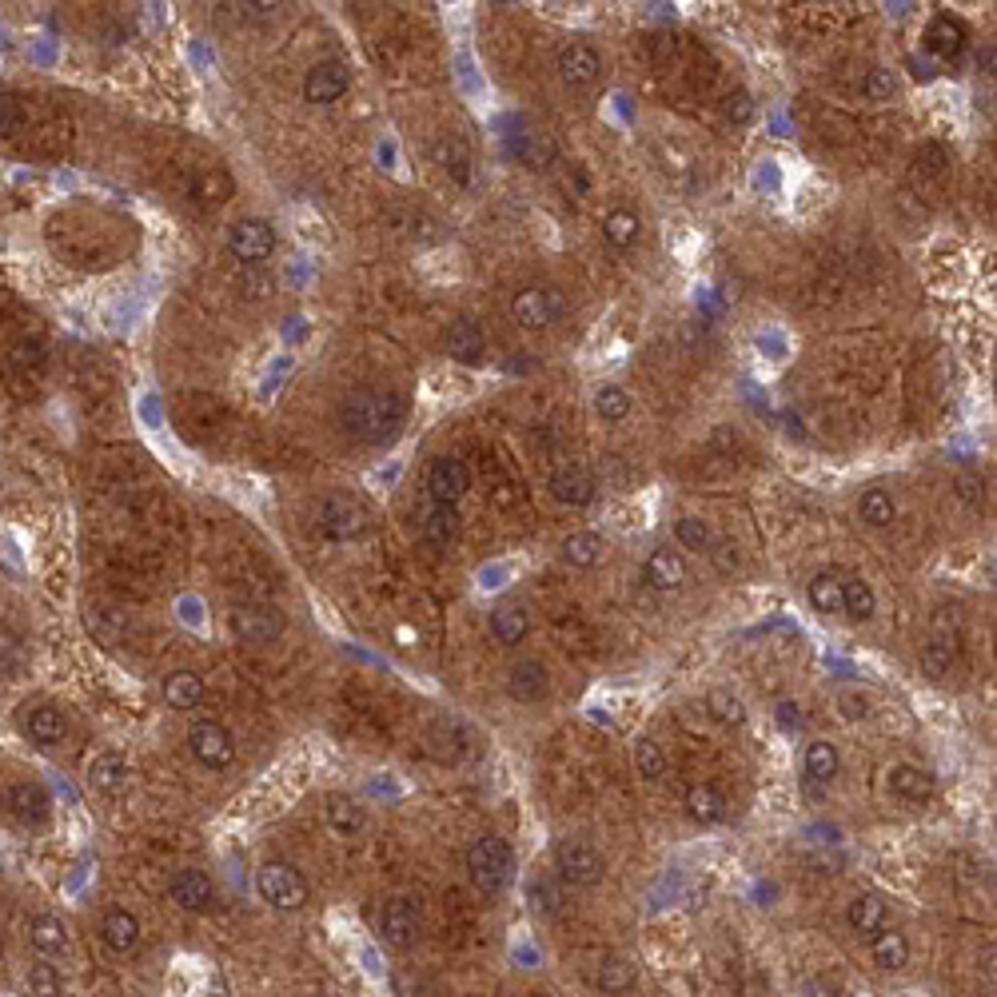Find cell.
<instances>
[{
    "instance_id": "cell-56",
    "label": "cell",
    "mask_w": 997,
    "mask_h": 997,
    "mask_svg": "<svg viewBox=\"0 0 997 997\" xmlns=\"http://www.w3.org/2000/svg\"><path fill=\"white\" fill-rule=\"evenodd\" d=\"M12 359H16V367H32V363L40 359V347H32V343H20V347L12 351Z\"/></svg>"
},
{
    "instance_id": "cell-42",
    "label": "cell",
    "mask_w": 997,
    "mask_h": 997,
    "mask_svg": "<svg viewBox=\"0 0 997 997\" xmlns=\"http://www.w3.org/2000/svg\"><path fill=\"white\" fill-rule=\"evenodd\" d=\"M706 706H710V714H714L722 726H742V722H746V706H742V698H734L730 690H710Z\"/></svg>"
},
{
    "instance_id": "cell-48",
    "label": "cell",
    "mask_w": 997,
    "mask_h": 997,
    "mask_svg": "<svg viewBox=\"0 0 997 997\" xmlns=\"http://www.w3.org/2000/svg\"><path fill=\"white\" fill-rule=\"evenodd\" d=\"M862 92H866L870 100H890V96L898 92V76H894L890 68H870V72H866Z\"/></svg>"
},
{
    "instance_id": "cell-25",
    "label": "cell",
    "mask_w": 997,
    "mask_h": 997,
    "mask_svg": "<svg viewBox=\"0 0 997 997\" xmlns=\"http://www.w3.org/2000/svg\"><path fill=\"white\" fill-rule=\"evenodd\" d=\"M128 762L120 758V754H96L92 762H88V786L92 790H100V794H116V790H124V782H128Z\"/></svg>"
},
{
    "instance_id": "cell-46",
    "label": "cell",
    "mask_w": 997,
    "mask_h": 997,
    "mask_svg": "<svg viewBox=\"0 0 997 997\" xmlns=\"http://www.w3.org/2000/svg\"><path fill=\"white\" fill-rule=\"evenodd\" d=\"M515 156H523L531 168H543V164L555 156V148H551V140H547V136L531 132V136H523V140L515 144Z\"/></svg>"
},
{
    "instance_id": "cell-32",
    "label": "cell",
    "mask_w": 997,
    "mask_h": 997,
    "mask_svg": "<svg viewBox=\"0 0 997 997\" xmlns=\"http://www.w3.org/2000/svg\"><path fill=\"white\" fill-rule=\"evenodd\" d=\"M28 938H32V946H36L40 954H48V958H56V954L68 950V930H64V922H56V918H48V914H40V918L28 922Z\"/></svg>"
},
{
    "instance_id": "cell-16",
    "label": "cell",
    "mask_w": 997,
    "mask_h": 997,
    "mask_svg": "<svg viewBox=\"0 0 997 997\" xmlns=\"http://www.w3.org/2000/svg\"><path fill=\"white\" fill-rule=\"evenodd\" d=\"M443 347H447V355L455 363H479L483 351H487V335L475 320H455L443 335Z\"/></svg>"
},
{
    "instance_id": "cell-4",
    "label": "cell",
    "mask_w": 997,
    "mask_h": 997,
    "mask_svg": "<svg viewBox=\"0 0 997 997\" xmlns=\"http://www.w3.org/2000/svg\"><path fill=\"white\" fill-rule=\"evenodd\" d=\"M555 870H559V878H563L567 886L587 890V886H599L607 862H603V854H599L591 842H583V838H563V842L555 846Z\"/></svg>"
},
{
    "instance_id": "cell-37",
    "label": "cell",
    "mask_w": 997,
    "mask_h": 997,
    "mask_svg": "<svg viewBox=\"0 0 997 997\" xmlns=\"http://www.w3.org/2000/svg\"><path fill=\"white\" fill-rule=\"evenodd\" d=\"M595 986H599L607 997L627 994V990L635 986V966L623 962V958H607V962L599 966V974H595Z\"/></svg>"
},
{
    "instance_id": "cell-27",
    "label": "cell",
    "mask_w": 997,
    "mask_h": 997,
    "mask_svg": "<svg viewBox=\"0 0 997 997\" xmlns=\"http://www.w3.org/2000/svg\"><path fill=\"white\" fill-rule=\"evenodd\" d=\"M846 922H850L854 934L874 938V934L886 926V902H882L878 894H858V898L850 902V910H846Z\"/></svg>"
},
{
    "instance_id": "cell-31",
    "label": "cell",
    "mask_w": 997,
    "mask_h": 997,
    "mask_svg": "<svg viewBox=\"0 0 997 997\" xmlns=\"http://www.w3.org/2000/svg\"><path fill=\"white\" fill-rule=\"evenodd\" d=\"M838 774V750L834 742H810L806 746V782L810 786H830Z\"/></svg>"
},
{
    "instance_id": "cell-24",
    "label": "cell",
    "mask_w": 997,
    "mask_h": 997,
    "mask_svg": "<svg viewBox=\"0 0 997 997\" xmlns=\"http://www.w3.org/2000/svg\"><path fill=\"white\" fill-rule=\"evenodd\" d=\"M24 734L32 742H40V746H56V742H64L68 722H64V714L56 706H32L28 718H24Z\"/></svg>"
},
{
    "instance_id": "cell-39",
    "label": "cell",
    "mask_w": 997,
    "mask_h": 997,
    "mask_svg": "<svg viewBox=\"0 0 997 997\" xmlns=\"http://www.w3.org/2000/svg\"><path fill=\"white\" fill-rule=\"evenodd\" d=\"M595 411H599V419L619 423V419H627V415H631V395H627L623 387L607 383V387H599V391H595Z\"/></svg>"
},
{
    "instance_id": "cell-53",
    "label": "cell",
    "mask_w": 997,
    "mask_h": 997,
    "mask_svg": "<svg viewBox=\"0 0 997 997\" xmlns=\"http://www.w3.org/2000/svg\"><path fill=\"white\" fill-rule=\"evenodd\" d=\"M714 551H710V559H714V567L722 571V575H730L734 567H738V547L734 543H710Z\"/></svg>"
},
{
    "instance_id": "cell-10",
    "label": "cell",
    "mask_w": 997,
    "mask_h": 997,
    "mask_svg": "<svg viewBox=\"0 0 997 997\" xmlns=\"http://www.w3.org/2000/svg\"><path fill=\"white\" fill-rule=\"evenodd\" d=\"M228 248L244 264H264L276 252V232H272L268 220H240L228 232Z\"/></svg>"
},
{
    "instance_id": "cell-12",
    "label": "cell",
    "mask_w": 997,
    "mask_h": 997,
    "mask_svg": "<svg viewBox=\"0 0 997 997\" xmlns=\"http://www.w3.org/2000/svg\"><path fill=\"white\" fill-rule=\"evenodd\" d=\"M559 76L567 88H591L603 76V56L591 44H567L559 52Z\"/></svg>"
},
{
    "instance_id": "cell-9",
    "label": "cell",
    "mask_w": 997,
    "mask_h": 997,
    "mask_svg": "<svg viewBox=\"0 0 997 997\" xmlns=\"http://www.w3.org/2000/svg\"><path fill=\"white\" fill-rule=\"evenodd\" d=\"M232 635L248 647H268L284 635V619L272 607H236L232 611Z\"/></svg>"
},
{
    "instance_id": "cell-7",
    "label": "cell",
    "mask_w": 997,
    "mask_h": 997,
    "mask_svg": "<svg viewBox=\"0 0 997 997\" xmlns=\"http://www.w3.org/2000/svg\"><path fill=\"white\" fill-rule=\"evenodd\" d=\"M471 487V475L463 467V459L455 455H439L431 467H427V495L435 507H455Z\"/></svg>"
},
{
    "instance_id": "cell-8",
    "label": "cell",
    "mask_w": 997,
    "mask_h": 997,
    "mask_svg": "<svg viewBox=\"0 0 997 997\" xmlns=\"http://www.w3.org/2000/svg\"><path fill=\"white\" fill-rule=\"evenodd\" d=\"M188 746H192L196 762L208 766V770H224V766L236 762V742L220 722H196L188 730Z\"/></svg>"
},
{
    "instance_id": "cell-26",
    "label": "cell",
    "mask_w": 997,
    "mask_h": 997,
    "mask_svg": "<svg viewBox=\"0 0 997 997\" xmlns=\"http://www.w3.org/2000/svg\"><path fill=\"white\" fill-rule=\"evenodd\" d=\"M100 934H104L108 950H116V954H132L140 946V922L128 910H108L100 922Z\"/></svg>"
},
{
    "instance_id": "cell-21",
    "label": "cell",
    "mask_w": 997,
    "mask_h": 997,
    "mask_svg": "<svg viewBox=\"0 0 997 997\" xmlns=\"http://www.w3.org/2000/svg\"><path fill=\"white\" fill-rule=\"evenodd\" d=\"M527 631H531V615H527V607H519V603H503V607H495V611H491V635H495L503 647H519V643L527 639Z\"/></svg>"
},
{
    "instance_id": "cell-1",
    "label": "cell",
    "mask_w": 997,
    "mask_h": 997,
    "mask_svg": "<svg viewBox=\"0 0 997 997\" xmlns=\"http://www.w3.org/2000/svg\"><path fill=\"white\" fill-rule=\"evenodd\" d=\"M407 415V399L387 387H359L339 403V423L359 443H383L399 431Z\"/></svg>"
},
{
    "instance_id": "cell-33",
    "label": "cell",
    "mask_w": 997,
    "mask_h": 997,
    "mask_svg": "<svg viewBox=\"0 0 997 997\" xmlns=\"http://www.w3.org/2000/svg\"><path fill=\"white\" fill-rule=\"evenodd\" d=\"M686 810H690V818H694V822L714 826V822H722V818H726V798H722L714 786H694V790L686 794Z\"/></svg>"
},
{
    "instance_id": "cell-40",
    "label": "cell",
    "mask_w": 997,
    "mask_h": 997,
    "mask_svg": "<svg viewBox=\"0 0 997 997\" xmlns=\"http://www.w3.org/2000/svg\"><path fill=\"white\" fill-rule=\"evenodd\" d=\"M954 635H934L930 643H926V651H922V666H926V674H934V678H942L950 666H954Z\"/></svg>"
},
{
    "instance_id": "cell-28",
    "label": "cell",
    "mask_w": 997,
    "mask_h": 997,
    "mask_svg": "<svg viewBox=\"0 0 997 997\" xmlns=\"http://www.w3.org/2000/svg\"><path fill=\"white\" fill-rule=\"evenodd\" d=\"M200 698H204V678L196 670H176L164 678V702L172 710H192L200 706Z\"/></svg>"
},
{
    "instance_id": "cell-38",
    "label": "cell",
    "mask_w": 997,
    "mask_h": 997,
    "mask_svg": "<svg viewBox=\"0 0 997 997\" xmlns=\"http://www.w3.org/2000/svg\"><path fill=\"white\" fill-rule=\"evenodd\" d=\"M423 531H427V539H431L435 547L455 543V539H459V515H455V507H435V511L423 519Z\"/></svg>"
},
{
    "instance_id": "cell-2",
    "label": "cell",
    "mask_w": 997,
    "mask_h": 997,
    "mask_svg": "<svg viewBox=\"0 0 997 997\" xmlns=\"http://www.w3.org/2000/svg\"><path fill=\"white\" fill-rule=\"evenodd\" d=\"M467 874L479 894H503L511 882V846L499 834H483L467 850Z\"/></svg>"
},
{
    "instance_id": "cell-34",
    "label": "cell",
    "mask_w": 997,
    "mask_h": 997,
    "mask_svg": "<svg viewBox=\"0 0 997 997\" xmlns=\"http://www.w3.org/2000/svg\"><path fill=\"white\" fill-rule=\"evenodd\" d=\"M810 607L818 615H842V575H834V571L814 575V583H810Z\"/></svg>"
},
{
    "instance_id": "cell-23",
    "label": "cell",
    "mask_w": 997,
    "mask_h": 997,
    "mask_svg": "<svg viewBox=\"0 0 997 997\" xmlns=\"http://www.w3.org/2000/svg\"><path fill=\"white\" fill-rule=\"evenodd\" d=\"M507 690H511V698H519V702H539V698H547V690H551L547 666L515 663L511 666V674H507Z\"/></svg>"
},
{
    "instance_id": "cell-13",
    "label": "cell",
    "mask_w": 997,
    "mask_h": 997,
    "mask_svg": "<svg viewBox=\"0 0 997 997\" xmlns=\"http://www.w3.org/2000/svg\"><path fill=\"white\" fill-rule=\"evenodd\" d=\"M547 487H551V495H555L559 503H567V507H587V503L595 499V479H591V471L579 467V463L555 467Z\"/></svg>"
},
{
    "instance_id": "cell-29",
    "label": "cell",
    "mask_w": 997,
    "mask_h": 997,
    "mask_svg": "<svg viewBox=\"0 0 997 997\" xmlns=\"http://www.w3.org/2000/svg\"><path fill=\"white\" fill-rule=\"evenodd\" d=\"M874 611H878L874 587L866 579H842V615L854 623H870Z\"/></svg>"
},
{
    "instance_id": "cell-49",
    "label": "cell",
    "mask_w": 997,
    "mask_h": 997,
    "mask_svg": "<svg viewBox=\"0 0 997 997\" xmlns=\"http://www.w3.org/2000/svg\"><path fill=\"white\" fill-rule=\"evenodd\" d=\"M28 990H32V997H60V974L52 966H32L28 970Z\"/></svg>"
},
{
    "instance_id": "cell-41",
    "label": "cell",
    "mask_w": 997,
    "mask_h": 997,
    "mask_svg": "<svg viewBox=\"0 0 997 997\" xmlns=\"http://www.w3.org/2000/svg\"><path fill=\"white\" fill-rule=\"evenodd\" d=\"M635 766H639V774H643L647 782H659L666 774V754L659 750L655 738H639V742H635Z\"/></svg>"
},
{
    "instance_id": "cell-5",
    "label": "cell",
    "mask_w": 997,
    "mask_h": 997,
    "mask_svg": "<svg viewBox=\"0 0 997 997\" xmlns=\"http://www.w3.org/2000/svg\"><path fill=\"white\" fill-rule=\"evenodd\" d=\"M563 312H567V300H563L559 288H523V292L515 296V304H511V316H515L519 328H527V332H547V328H555V324L563 320Z\"/></svg>"
},
{
    "instance_id": "cell-3",
    "label": "cell",
    "mask_w": 997,
    "mask_h": 997,
    "mask_svg": "<svg viewBox=\"0 0 997 997\" xmlns=\"http://www.w3.org/2000/svg\"><path fill=\"white\" fill-rule=\"evenodd\" d=\"M256 882H260L264 902H268L272 910H280V914H296V910H304L308 898H312L308 878H304L296 866H288V862H264Z\"/></svg>"
},
{
    "instance_id": "cell-20",
    "label": "cell",
    "mask_w": 997,
    "mask_h": 997,
    "mask_svg": "<svg viewBox=\"0 0 997 997\" xmlns=\"http://www.w3.org/2000/svg\"><path fill=\"white\" fill-rule=\"evenodd\" d=\"M870 958H874V966L886 970V974L906 970V962H910V942H906V934H898V930H878V934L870 938Z\"/></svg>"
},
{
    "instance_id": "cell-55",
    "label": "cell",
    "mask_w": 997,
    "mask_h": 997,
    "mask_svg": "<svg viewBox=\"0 0 997 997\" xmlns=\"http://www.w3.org/2000/svg\"><path fill=\"white\" fill-rule=\"evenodd\" d=\"M778 722H782L786 730L802 726V706H798V702H778Z\"/></svg>"
},
{
    "instance_id": "cell-44",
    "label": "cell",
    "mask_w": 997,
    "mask_h": 997,
    "mask_svg": "<svg viewBox=\"0 0 997 997\" xmlns=\"http://www.w3.org/2000/svg\"><path fill=\"white\" fill-rule=\"evenodd\" d=\"M674 531H678V543H682L686 551H710V543H714L706 519H698V515H682Z\"/></svg>"
},
{
    "instance_id": "cell-50",
    "label": "cell",
    "mask_w": 997,
    "mask_h": 997,
    "mask_svg": "<svg viewBox=\"0 0 997 997\" xmlns=\"http://www.w3.org/2000/svg\"><path fill=\"white\" fill-rule=\"evenodd\" d=\"M838 706H842V714H846L850 722H858V718L870 714V698H866L862 690H842V694H838Z\"/></svg>"
},
{
    "instance_id": "cell-54",
    "label": "cell",
    "mask_w": 997,
    "mask_h": 997,
    "mask_svg": "<svg viewBox=\"0 0 997 997\" xmlns=\"http://www.w3.org/2000/svg\"><path fill=\"white\" fill-rule=\"evenodd\" d=\"M20 663V643L12 635H0V670H16Z\"/></svg>"
},
{
    "instance_id": "cell-19",
    "label": "cell",
    "mask_w": 997,
    "mask_h": 997,
    "mask_svg": "<svg viewBox=\"0 0 997 997\" xmlns=\"http://www.w3.org/2000/svg\"><path fill=\"white\" fill-rule=\"evenodd\" d=\"M962 44H966V28H962L954 16H938V20L926 28V52L938 56V60H958V56H962Z\"/></svg>"
},
{
    "instance_id": "cell-35",
    "label": "cell",
    "mask_w": 997,
    "mask_h": 997,
    "mask_svg": "<svg viewBox=\"0 0 997 997\" xmlns=\"http://www.w3.org/2000/svg\"><path fill=\"white\" fill-rule=\"evenodd\" d=\"M858 519H862L866 527H890V523L898 519V507H894V499H890L882 487H870V491L858 499Z\"/></svg>"
},
{
    "instance_id": "cell-47",
    "label": "cell",
    "mask_w": 997,
    "mask_h": 997,
    "mask_svg": "<svg viewBox=\"0 0 997 997\" xmlns=\"http://www.w3.org/2000/svg\"><path fill=\"white\" fill-rule=\"evenodd\" d=\"M431 152H435V160H439V164H451V172H455L459 180H467L471 160H467V148H463L459 140H451V136H447V140H439Z\"/></svg>"
},
{
    "instance_id": "cell-17",
    "label": "cell",
    "mask_w": 997,
    "mask_h": 997,
    "mask_svg": "<svg viewBox=\"0 0 997 997\" xmlns=\"http://www.w3.org/2000/svg\"><path fill=\"white\" fill-rule=\"evenodd\" d=\"M890 790H894L902 802L926 806V802L934 798V774H930V770H922V766L902 762V766H894V770H890Z\"/></svg>"
},
{
    "instance_id": "cell-15",
    "label": "cell",
    "mask_w": 997,
    "mask_h": 997,
    "mask_svg": "<svg viewBox=\"0 0 997 997\" xmlns=\"http://www.w3.org/2000/svg\"><path fill=\"white\" fill-rule=\"evenodd\" d=\"M172 902L192 910V914H204V910L216 906V886H212V878L204 870H180L172 878Z\"/></svg>"
},
{
    "instance_id": "cell-51",
    "label": "cell",
    "mask_w": 997,
    "mask_h": 997,
    "mask_svg": "<svg viewBox=\"0 0 997 997\" xmlns=\"http://www.w3.org/2000/svg\"><path fill=\"white\" fill-rule=\"evenodd\" d=\"M531 902H535V910H547V914L559 910V894H555V886H551L547 878H535V882H531Z\"/></svg>"
},
{
    "instance_id": "cell-30",
    "label": "cell",
    "mask_w": 997,
    "mask_h": 997,
    "mask_svg": "<svg viewBox=\"0 0 997 997\" xmlns=\"http://www.w3.org/2000/svg\"><path fill=\"white\" fill-rule=\"evenodd\" d=\"M639 232H643V224H639V216L627 212V208H615V212H607V220H603V240H607L611 248H619V252L635 248V244H639Z\"/></svg>"
},
{
    "instance_id": "cell-11",
    "label": "cell",
    "mask_w": 997,
    "mask_h": 997,
    "mask_svg": "<svg viewBox=\"0 0 997 997\" xmlns=\"http://www.w3.org/2000/svg\"><path fill=\"white\" fill-rule=\"evenodd\" d=\"M367 527V511L351 495H328L320 507V531L328 539H355Z\"/></svg>"
},
{
    "instance_id": "cell-18",
    "label": "cell",
    "mask_w": 997,
    "mask_h": 997,
    "mask_svg": "<svg viewBox=\"0 0 997 997\" xmlns=\"http://www.w3.org/2000/svg\"><path fill=\"white\" fill-rule=\"evenodd\" d=\"M647 583L655 587V591H678L682 583H686V563H682V555L678 551H670V547H659V551H651V559H647Z\"/></svg>"
},
{
    "instance_id": "cell-14",
    "label": "cell",
    "mask_w": 997,
    "mask_h": 997,
    "mask_svg": "<svg viewBox=\"0 0 997 997\" xmlns=\"http://www.w3.org/2000/svg\"><path fill=\"white\" fill-rule=\"evenodd\" d=\"M347 88H351V76H347V68H343L339 60H324V64H316V68L304 76V96H308V104H335Z\"/></svg>"
},
{
    "instance_id": "cell-52",
    "label": "cell",
    "mask_w": 997,
    "mask_h": 997,
    "mask_svg": "<svg viewBox=\"0 0 997 997\" xmlns=\"http://www.w3.org/2000/svg\"><path fill=\"white\" fill-rule=\"evenodd\" d=\"M726 116H730L734 124H746V120L754 116L750 96H746V92H730V96H726Z\"/></svg>"
},
{
    "instance_id": "cell-36",
    "label": "cell",
    "mask_w": 997,
    "mask_h": 997,
    "mask_svg": "<svg viewBox=\"0 0 997 997\" xmlns=\"http://www.w3.org/2000/svg\"><path fill=\"white\" fill-rule=\"evenodd\" d=\"M563 559L571 567H595L603 559V539L595 531H575L563 539Z\"/></svg>"
},
{
    "instance_id": "cell-22",
    "label": "cell",
    "mask_w": 997,
    "mask_h": 997,
    "mask_svg": "<svg viewBox=\"0 0 997 997\" xmlns=\"http://www.w3.org/2000/svg\"><path fill=\"white\" fill-rule=\"evenodd\" d=\"M48 790L44 786H36V782H16L12 790H8V810L20 818V822H44L48 818Z\"/></svg>"
},
{
    "instance_id": "cell-43",
    "label": "cell",
    "mask_w": 997,
    "mask_h": 997,
    "mask_svg": "<svg viewBox=\"0 0 997 997\" xmlns=\"http://www.w3.org/2000/svg\"><path fill=\"white\" fill-rule=\"evenodd\" d=\"M328 822H332L339 834H355V830L363 826V810H359L351 798L332 794V798H328Z\"/></svg>"
},
{
    "instance_id": "cell-6",
    "label": "cell",
    "mask_w": 997,
    "mask_h": 997,
    "mask_svg": "<svg viewBox=\"0 0 997 997\" xmlns=\"http://www.w3.org/2000/svg\"><path fill=\"white\" fill-rule=\"evenodd\" d=\"M419 930H423V914H419V902L411 898H391L379 914V934L387 946L395 950H411L419 942Z\"/></svg>"
},
{
    "instance_id": "cell-45",
    "label": "cell",
    "mask_w": 997,
    "mask_h": 997,
    "mask_svg": "<svg viewBox=\"0 0 997 997\" xmlns=\"http://www.w3.org/2000/svg\"><path fill=\"white\" fill-rule=\"evenodd\" d=\"M24 104L16 100V96H0V140H12V136H20L24 132Z\"/></svg>"
}]
</instances>
